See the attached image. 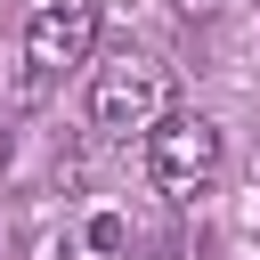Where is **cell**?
<instances>
[{"label": "cell", "mask_w": 260, "mask_h": 260, "mask_svg": "<svg viewBox=\"0 0 260 260\" xmlns=\"http://www.w3.org/2000/svg\"><path fill=\"white\" fill-rule=\"evenodd\" d=\"M179 114V81H171V65L162 57H146V49H122L106 73H98V89H89V122L106 130V138H154L162 122Z\"/></svg>", "instance_id": "6da1fadb"}, {"label": "cell", "mask_w": 260, "mask_h": 260, "mask_svg": "<svg viewBox=\"0 0 260 260\" xmlns=\"http://www.w3.org/2000/svg\"><path fill=\"white\" fill-rule=\"evenodd\" d=\"M146 171H154V187H171V195L211 187V179H219V122H203V114H171V122L146 138Z\"/></svg>", "instance_id": "7a4b0ae2"}, {"label": "cell", "mask_w": 260, "mask_h": 260, "mask_svg": "<svg viewBox=\"0 0 260 260\" xmlns=\"http://www.w3.org/2000/svg\"><path fill=\"white\" fill-rule=\"evenodd\" d=\"M98 49V0H41L32 24H24V65L32 73H65V65H89Z\"/></svg>", "instance_id": "3957f363"}, {"label": "cell", "mask_w": 260, "mask_h": 260, "mask_svg": "<svg viewBox=\"0 0 260 260\" xmlns=\"http://www.w3.org/2000/svg\"><path fill=\"white\" fill-rule=\"evenodd\" d=\"M171 8H179V16H211L219 0H171Z\"/></svg>", "instance_id": "277c9868"}]
</instances>
